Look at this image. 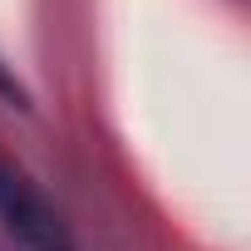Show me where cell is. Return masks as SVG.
<instances>
[{"label":"cell","instance_id":"obj_1","mask_svg":"<svg viewBox=\"0 0 251 251\" xmlns=\"http://www.w3.org/2000/svg\"><path fill=\"white\" fill-rule=\"evenodd\" d=\"M0 231L20 251H74V241H69L64 222L54 217V207L5 158H0Z\"/></svg>","mask_w":251,"mask_h":251},{"label":"cell","instance_id":"obj_2","mask_svg":"<svg viewBox=\"0 0 251 251\" xmlns=\"http://www.w3.org/2000/svg\"><path fill=\"white\" fill-rule=\"evenodd\" d=\"M0 94H5V99H15V103H25V89H20V79H15L5 64H0Z\"/></svg>","mask_w":251,"mask_h":251}]
</instances>
